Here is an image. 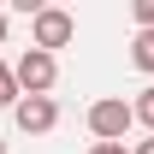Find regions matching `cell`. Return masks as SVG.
Segmentation results:
<instances>
[{"mask_svg": "<svg viewBox=\"0 0 154 154\" xmlns=\"http://www.w3.org/2000/svg\"><path fill=\"white\" fill-rule=\"evenodd\" d=\"M71 36H77V18L65 6H36L30 12V48L54 54V48H71Z\"/></svg>", "mask_w": 154, "mask_h": 154, "instance_id": "1", "label": "cell"}, {"mask_svg": "<svg viewBox=\"0 0 154 154\" xmlns=\"http://www.w3.org/2000/svg\"><path fill=\"white\" fill-rule=\"evenodd\" d=\"M12 83H18V95H54V83H59V59L42 54V48H24L18 65H12Z\"/></svg>", "mask_w": 154, "mask_h": 154, "instance_id": "2", "label": "cell"}, {"mask_svg": "<svg viewBox=\"0 0 154 154\" xmlns=\"http://www.w3.org/2000/svg\"><path fill=\"white\" fill-rule=\"evenodd\" d=\"M83 125H89L95 142H125V131H131V101L125 95H101L95 107L83 113Z\"/></svg>", "mask_w": 154, "mask_h": 154, "instance_id": "3", "label": "cell"}, {"mask_svg": "<svg viewBox=\"0 0 154 154\" xmlns=\"http://www.w3.org/2000/svg\"><path fill=\"white\" fill-rule=\"evenodd\" d=\"M12 125H18L24 136H48V131L59 125V101H54V95H18Z\"/></svg>", "mask_w": 154, "mask_h": 154, "instance_id": "4", "label": "cell"}, {"mask_svg": "<svg viewBox=\"0 0 154 154\" xmlns=\"http://www.w3.org/2000/svg\"><path fill=\"white\" fill-rule=\"evenodd\" d=\"M131 65L154 77V30H136V36H131Z\"/></svg>", "mask_w": 154, "mask_h": 154, "instance_id": "5", "label": "cell"}, {"mask_svg": "<svg viewBox=\"0 0 154 154\" xmlns=\"http://www.w3.org/2000/svg\"><path fill=\"white\" fill-rule=\"evenodd\" d=\"M131 125H142V131L154 136V83H148V89H136V101H131Z\"/></svg>", "mask_w": 154, "mask_h": 154, "instance_id": "6", "label": "cell"}, {"mask_svg": "<svg viewBox=\"0 0 154 154\" xmlns=\"http://www.w3.org/2000/svg\"><path fill=\"white\" fill-rule=\"evenodd\" d=\"M0 107H18V83H12V65L0 59Z\"/></svg>", "mask_w": 154, "mask_h": 154, "instance_id": "7", "label": "cell"}, {"mask_svg": "<svg viewBox=\"0 0 154 154\" xmlns=\"http://www.w3.org/2000/svg\"><path fill=\"white\" fill-rule=\"evenodd\" d=\"M131 18H136V30H154V0H136Z\"/></svg>", "mask_w": 154, "mask_h": 154, "instance_id": "8", "label": "cell"}, {"mask_svg": "<svg viewBox=\"0 0 154 154\" xmlns=\"http://www.w3.org/2000/svg\"><path fill=\"white\" fill-rule=\"evenodd\" d=\"M89 154H131V148H125V142H95Z\"/></svg>", "mask_w": 154, "mask_h": 154, "instance_id": "9", "label": "cell"}, {"mask_svg": "<svg viewBox=\"0 0 154 154\" xmlns=\"http://www.w3.org/2000/svg\"><path fill=\"white\" fill-rule=\"evenodd\" d=\"M131 154H154V136H142V142H136V148Z\"/></svg>", "mask_w": 154, "mask_h": 154, "instance_id": "10", "label": "cell"}, {"mask_svg": "<svg viewBox=\"0 0 154 154\" xmlns=\"http://www.w3.org/2000/svg\"><path fill=\"white\" fill-rule=\"evenodd\" d=\"M6 30H12V24H6V12H0V48H6Z\"/></svg>", "mask_w": 154, "mask_h": 154, "instance_id": "11", "label": "cell"}, {"mask_svg": "<svg viewBox=\"0 0 154 154\" xmlns=\"http://www.w3.org/2000/svg\"><path fill=\"white\" fill-rule=\"evenodd\" d=\"M0 154H6V142H0Z\"/></svg>", "mask_w": 154, "mask_h": 154, "instance_id": "12", "label": "cell"}]
</instances>
